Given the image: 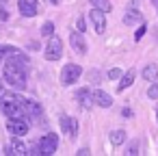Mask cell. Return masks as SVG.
<instances>
[{
  "label": "cell",
  "instance_id": "cell-1",
  "mask_svg": "<svg viewBox=\"0 0 158 156\" xmlns=\"http://www.w3.org/2000/svg\"><path fill=\"white\" fill-rule=\"evenodd\" d=\"M2 78L15 87V89H24L26 87V57L24 54H13V59L5 61L2 65Z\"/></svg>",
  "mask_w": 158,
  "mask_h": 156
},
{
  "label": "cell",
  "instance_id": "cell-2",
  "mask_svg": "<svg viewBox=\"0 0 158 156\" xmlns=\"http://www.w3.org/2000/svg\"><path fill=\"white\" fill-rule=\"evenodd\" d=\"M0 108H2V113L7 117H24V113H26V100H22L20 95H13V93H2Z\"/></svg>",
  "mask_w": 158,
  "mask_h": 156
},
{
  "label": "cell",
  "instance_id": "cell-3",
  "mask_svg": "<svg viewBox=\"0 0 158 156\" xmlns=\"http://www.w3.org/2000/svg\"><path fill=\"white\" fill-rule=\"evenodd\" d=\"M7 130H9L13 137H24V134L28 132V121H26L24 117H9Z\"/></svg>",
  "mask_w": 158,
  "mask_h": 156
},
{
  "label": "cell",
  "instance_id": "cell-4",
  "mask_svg": "<svg viewBox=\"0 0 158 156\" xmlns=\"http://www.w3.org/2000/svg\"><path fill=\"white\" fill-rule=\"evenodd\" d=\"M39 152L41 154H54L56 152V147H59V137L54 134V132H48V134H44L41 139H39Z\"/></svg>",
  "mask_w": 158,
  "mask_h": 156
},
{
  "label": "cell",
  "instance_id": "cell-5",
  "mask_svg": "<svg viewBox=\"0 0 158 156\" xmlns=\"http://www.w3.org/2000/svg\"><path fill=\"white\" fill-rule=\"evenodd\" d=\"M61 54H63V41L59 37H52L50 35V41L46 46V59L48 61H59Z\"/></svg>",
  "mask_w": 158,
  "mask_h": 156
},
{
  "label": "cell",
  "instance_id": "cell-6",
  "mask_svg": "<svg viewBox=\"0 0 158 156\" xmlns=\"http://www.w3.org/2000/svg\"><path fill=\"white\" fill-rule=\"evenodd\" d=\"M80 74H82L80 65L69 63V65H65V67H63V72H61V82H63V85H74V82L80 78Z\"/></svg>",
  "mask_w": 158,
  "mask_h": 156
},
{
  "label": "cell",
  "instance_id": "cell-7",
  "mask_svg": "<svg viewBox=\"0 0 158 156\" xmlns=\"http://www.w3.org/2000/svg\"><path fill=\"white\" fill-rule=\"evenodd\" d=\"M18 9L24 18H35L39 13V2L37 0H18Z\"/></svg>",
  "mask_w": 158,
  "mask_h": 156
},
{
  "label": "cell",
  "instance_id": "cell-8",
  "mask_svg": "<svg viewBox=\"0 0 158 156\" xmlns=\"http://www.w3.org/2000/svg\"><path fill=\"white\" fill-rule=\"evenodd\" d=\"M89 20H91V24L95 26V33H104V28H106V18H104V11L102 9H91L89 11Z\"/></svg>",
  "mask_w": 158,
  "mask_h": 156
},
{
  "label": "cell",
  "instance_id": "cell-9",
  "mask_svg": "<svg viewBox=\"0 0 158 156\" xmlns=\"http://www.w3.org/2000/svg\"><path fill=\"white\" fill-rule=\"evenodd\" d=\"M61 130H63L69 139H76V134H78V121H76L74 117L63 115V117H61Z\"/></svg>",
  "mask_w": 158,
  "mask_h": 156
},
{
  "label": "cell",
  "instance_id": "cell-10",
  "mask_svg": "<svg viewBox=\"0 0 158 156\" xmlns=\"http://www.w3.org/2000/svg\"><path fill=\"white\" fill-rule=\"evenodd\" d=\"M139 22H143V15H141L139 9H134V5H130L126 9V13H123V24L132 26V24H139Z\"/></svg>",
  "mask_w": 158,
  "mask_h": 156
},
{
  "label": "cell",
  "instance_id": "cell-11",
  "mask_svg": "<svg viewBox=\"0 0 158 156\" xmlns=\"http://www.w3.org/2000/svg\"><path fill=\"white\" fill-rule=\"evenodd\" d=\"M69 44H72V48H74L78 54H85V52H87V44H85V39L80 37V33H69Z\"/></svg>",
  "mask_w": 158,
  "mask_h": 156
},
{
  "label": "cell",
  "instance_id": "cell-12",
  "mask_svg": "<svg viewBox=\"0 0 158 156\" xmlns=\"http://www.w3.org/2000/svg\"><path fill=\"white\" fill-rule=\"evenodd\" d=\"M76 98H78V102H80V106H82V108H91V106L95 104V102H93V93H91L87 87H85V89H80V91L76 93Z\"/></svg>",
  "mask_w": 158,
  "mask_h": 156
},
{
  "label": "cell",
  "instance_id": "cell-13",
  "mask_svg": "<svg viewBox=\"0 0 158 156\" xmlns=\"http://www.w3.org/2000/svg\"><path fill=\"white\" fill-rule=\"evenodd\" d=\"M93 102H95L98 106H102V108H108V106L113 104V98H110L106 91L98 89V91H93Z\"/></svg>",
  "mask_w": 158,
  "mask_h": 156
},
{
  "label": "cell",
  "instance_id": "cell-14",
  "mask_svg": "<svg viewBox=\"0 0 158 156\" xmlns=\"http://www.w3.org/2000/svg\"><path fill=\"white\" fill-rule=\"evenodd\" d=\"M141 76H143L145 80H149V82H154V80L158 78V65H156V63L145 65V67H143V72H141Z\"/></svg>",
  "mask_w": 158,
  "mask_h": 156
},
{
  "label": "cell",
  "instance_id": "cell-15",
  "mask_svg": "<svg viewBox=\"0 0 158 156\" xmlns=\"http://www.w3.org/2000/svg\"><path fill=\"white\" fill-rule=\"evenodd\" d=\"M26 152H28V150H26V145H24L20 139H13V141H11V145H9V154H20V156H22V154H26Z\"/></svg>",
  "mask_w": 158,
  "mask_h": 156
},
{
  "label": "cell",
  "instance_id": "cell-16",
  "mask_svg": "<svg viewBox=\"0 0 158 156\" xmlns=\"http://www.w3.org/2000/svg\"><path fill=\"white\" fill-rule=\"evenodd\" d=\"M13 54H18V48L0 44V61H7V57H13Z\"/></svg>",
  "mask_w": 158,
  "mask_h": 156
},
{
  "label": "cell",
  "instance_id": "cell-17",
  "mask_svg": "<svg viewBox=\"0 0 158 156\" xmlns=\"http://www.w3.org/2000/svg\"><path fill=\"white\" fill-rule=\"evenodd\" d=\"M134 76H136V72H134V70H130V72H128V74L123 76V80L119 82V91H123V89H128V87H130V85L134 82Z\"/></svg>",
  "mask_w": 158,
  "mask_h": 156
},
{
  "label": "cell",
  "instance_id": "cell-18",
  "mask_svg": "<svg viewBox=\"0 0 158 156\" xmlns=\"http://www.w3.org/2000/svg\"><path fill=\"white\" fill-rule=\"evenodd\" d=\"M26 113L35 119V117H41V106L39 104H35V102H28L26 100Z\"/></svg>",
  "mask_w": 158,
  "mask_h": 156
},
{
  "label": "cell",
  "instance_id": "cell-19",
  "mask_svg": "<svg viewBox=\"0 0 158 156\" xmlns=\"http://www.w3.org/2000/svg\"><path fill=\"white\" fill-rule=\"evenodd\" d=\"M123 141H126V132L123 130H113L110 132V143L113 145H121Z\"/></svg>",
  "mask_w": 158,
  "mask_h": 156
},
{
  "label": "cell",
  "instance_id": "cell-20",
  "mask_svg": "<svg viewBox=\"0 0 158 156\" xmlns=\"http://www.w3.org/2000/svg\"><path fill=\"white\" fill-rule=\"evenodd\" d=\"M91 5H93V7H98V9H102L104 13H106V11H110V2H108V0H91Z\"/></svg>",
  "mask_w": 158,
  "mask_h": 156
},
{
  "label": "cell",
  "instance_id": "cell-21",
  "mask_svg": "<svg viewBox=\"0 0 158 156\" xmlns=\"http://www.w3.org/2000/svg\"><path fill=\"white\" fill-rule=\"evenodd\" d=\"M52 33H54V24H52V22H46V24L41 26V35H46V37H50Z\"/></svg>",
  "mask_w": 158,
  "mask_h": 156
},
{
  "label": "cell",
  "instance_id": "cell-22",
  "mask_svg": "<svg viewBox=\"0 0 158 156\" xmlns=\"http://www.w3.org/2000/svg\"><path fill=\"white\" fill-rule=\"evenodd\" d=\"M147 95H149L152 100H156V98H158V85H152L149 91H147Z\"/></svg>",
  "mask_w": 158,
  "mask_h": 156
},
{
  "label": "cell",
  "instance_id": "cell-23",
  "mask_svg": "<svg viewBox=\"0 0 158 156\" xmlns=\"http://www.w3.org/2000/svg\"><path fill=\"white\" fill-rule=\"evenodd\" d=\"M119 76H121V70H117V67H115V70H110V72H108V78H113V80H117V78H119Z\"/></svg>",
  "mask_w": 158,
  "mask_h": 156
},
{
  "label": "cell",
  "instance_id": "cell-24",
  "mask_svg": "<svg viewBox=\"0 0 158 156\" xmlns=\"http://www.w3.org/2000/svg\"><path fill=\"white\" fill-rule=\"evenodd\" d=\"M128 154H139V141H132V143H130V150H128Z\"/></svg>",
  "mask_w": 158,
  "mask_h": 156
},
{
  "label": "cell",
  "instance_id": "cell-25",
  "mask_svg": "<svg viewBox=\"0 0 158 156\" xmlns=\"http://www.w3.org/2000/svg\"><path fill=\"white\" fill-rule=\"evenodd\" d=\"M143 35H145V26H141V28H139V31H136V33H134V39H136V41H139V39H141V37H143Z\"/></svg>",
  "mask_w": 158,
  "mask_h": 156
},
{
  "label": "cell",
  "instance_id": "cell-26",
  "mask_svg": "<svg viewBox=\"0 0 158 156\" xmlns=\"http://www.w3.org/2000/svg\"><path fill=\"white\" fill-rule=\"evenodd\" d=\"M78 31H85V20H82V18L78 20Z\"/></svg>",
  "mask_w": 158,
  "mask_h": 156
},
{
  "label": "cell",
  "instance_id": "cell-27",
  "mask_svg": "<svg viewBox=\"0 0 158 156\" xmlns=\"http://www.w3.org/2000/svg\"><path fill=\"white\" fill-rule=\"evenodd\" d=\"M0 100H2V82H0Z\"/></svg>",
  "mask_w": 158,
  "mask_h": 156
},
{
  "label": "cell",
  "instance_id": "cell-28",
  "mask_svg": "<svg viewBox=\"0 0 158 156\" xmlns=\"http://www.w3.org/2000/svg\"><path fill=\"white\" fill-rule=\"evenodd\" d=\"M152 2H154V5H156V7H158V0H152Z\"/></svg>",
  "mask_w": 158,
  "mask_h": 156
},
{
  "label": "cell",
  "instance_id": "cell-29",
  "mask_svg": "<svg viewBox=\"0 0 158 156\" xmlns=\"http://www.w3.org/2000/svg\"><path fill=\"white\" fill-rule=\"evenodd\" d=\"M156 119H158V106H156Z\"/></svg>",
  "mask_w": 158,
  "mask_h": 156
},
{
  "label": "cell",
  "instance_id": "cell-30",
  "mask_svg": "<svg viewBox=\"0 0 158 156\" xmlns=\"http://www.w3.org/2000/svg\"><path fill=\"white\" fill-rule=\"evenodd\" d=\"M50 2H59V0H50Z\"/></svg>",
  "mask_w": 158,
  "mask_h": 156
},
{
  "label": "cell",
  "instance_id": "cell-31",
  "mask_svg": "<svg viewBox=\"0 0 158 156\" xmlns=\"http://www.w3.org/2000/svg\"><path fill=\"white\" fill-rule=\"evenodd\" d=\"M2 2H5V0H2Z\"/></svg>",
  "mask_w": 158,
  "mask_h": 156
},
{
  "label": "cell",
  "instance_id": "cell-32",
  "mask_svg": "<svg viewBox=\"0 0 158 156\" xmlns=\"http://www.w3.org/2000/svg\"><path fill=\"white\" fill-rule=\"evenodd\" d=\"M156 9H158V7H156Z\"/></svg>",
  "mask_w": 158,
  "mask_h": 156
}]
</instances>
